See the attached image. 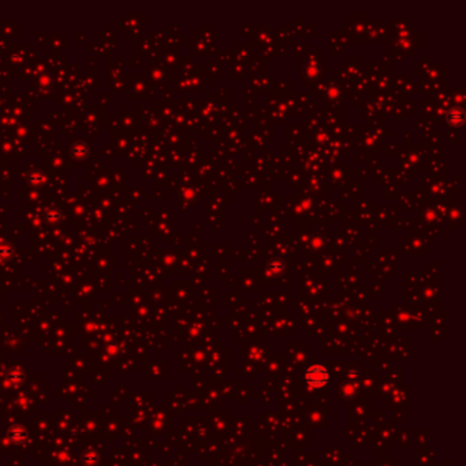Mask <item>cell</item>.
<instances>
[{
  "instance_id": "cell-1",
  "label": "cell",
  "mask_w": 466,
  "mask_h": 466,
  "mask_svg": "<svg viewBox=\"0 0 466 466\" xmlns=\"http://www.w3.org/2000/svg\"><path fill=\"white\" fill-rule=\"evenodd\" d=\"M306 380H308L309 384H312L315 387L323 386L327 381V370L321 366H313L306 373Z\"/></svg>"
},
{
  "instance_id": "cell-2",
  "label": "cell",
  "mask_w": 466,
  "mask_h": 466,
  "mask_svg": "<svg viewBox=\"0 0 466 466\" xmlns=\"http://www.w3.org/2000/svg\"><path fill=\"white\" fill-rule=\"evenodd\" d=\"M447 122L451 125V126H455V127L462 126V125H464V122H465V112H464V109L460 108V107L451 109V111L448 112Z\"/></svg>"
}]
</instances>
